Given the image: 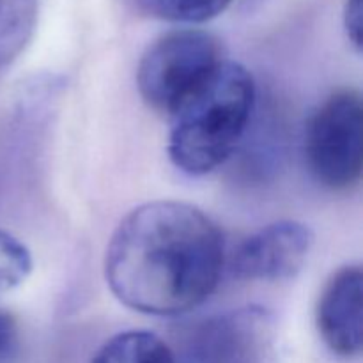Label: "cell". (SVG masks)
Returning a JSON list of instances; mask_svg holds the SVG:
<instances>
[{"label":"cell","mask_w":363,"mask_h":363,"mask_svg":"<svg viewBox=\"0 0 363 363\" xmlns=\"http://www.w3.org/2000/svg\"><path fill=\"white\" fill-rule=\"evenodd\" d=\"M344 30L358 53L363 46V0H346L344 4Z\"/></svg>","instance_id":"cell-11"},{"label":"cell","mask_w":363,"mask_h":363,"mask_svg":"<svg viewBox=\"0 0 363 363\" xmlns=\"http://www.w3.org/2000/svg\"><path fill=\"white\" fill-rule=\"evenodd\" d=\"M233 0H130L145 16L172 23L199 25L220 16Z\"/></svg>","instance_id":"cell-9"},{"label":"cell","mask_w":363,"mask_h":363,"mask_svg":"<svg viewBox=\"0 0 363 363\" xmlns=\"http://www.w3.org/2000/svg\"><path fill=\"white\" fill-rule=\"evenodd\" d=\"M315 326L332 353L354 358L363 350V272L337 269L325 284L315 307Z\"/></svg>","instance_id":"cell-6"},{"label":"cell","mask_w":363,"mask_h":363,"mask_svg":"<svg viewBox=\"0 0 363 363\" xmlns=\"http://www.w3.org/2000/svg\"><path fill=\"white\" fill-rule=\"evenodd\" d=\"M315 236L296 220H280L245 238L230 257V269L241 280L280 282L303 269Z\"/></svg>","instance_id":"cell-5"},{"label":"cell","mask_w":363,"mask_h":363,"mask_svg":"<svg viewBox=\"0 0 363 363\" xmlns=\"http://www.w3.org/2000/svg\"><path fill=\"white\" fill-rule=\"evenodd\" d=\"M14 333V321L7 312L0 311V351L6 350Z\"/></svg>","instance_id":"cell-12"},{"label":"cell","mask_w":363,"mask_h":363,"mask_svg":"<svg viewBox=\"0 0 363 363\" xmlns=\"http://www.w3.org/2000/svg\"><path fill=\"white\" fill-rule=\"evenodd\" d=\"M32 255L13 234L0 230V296L20 287L32 273Z\"/></svg>","instance_id":"cell-10"},{"label":"cell","mask_w":363,"mask_h":363,"mask_svg":"<svg viewBox=\"0 0 363 363\" xmlns=\"http://www.w3.org/2000/svg\"><path fill=\"white\" fill-rule=\"evenodd\" d=\"M39 0H0V71L23 53L38 23Z\"/></svg>","instance_id":"cell-8"},{"label":"cell","mask_w":363,"mask_h":363,"mask_svg":"<svg viewBox=\"0 0 363 363\" xmlns=\"http://www.w3.org/2000/svg\"><path fill=\"white\" fill-rule=\"evenodd\" d=\"M305 158L323 186H357L363 170V103L357 89L335 91L314 110L305 128Z\"/></svg>","instance_id":"cell-4"},{"label":"cell","mask_w":363,"mask_h":363,"mask_svg":"<svg viewBox=\"0 0 363 363\" xmlns=\"http://www.w3.org/2000/svg\"><path fill=\"white\" fill-rule=\"evenodd\" d=\"M225 60L222 43L201 28H179L156 39L137 67V87L149 108L169 117Z\"/></svg>","instance_id":"cell-3"},{"label":"cell","mask_w":363,"mask_h":363,"mask_svg":"<svg viewBox=\"0 0 363 363\" xmlns=\"http://www.w3.org/2000/svg\"><path fill=\"white\" fill-rule=\"evenodd\" d=\"M223 262V236L206 213L186 202L152 201L121 220L103 269L106 286L128 308L172 318L215 293Z\"/></svg>","instance_id":"cell-1"},{"label":"cell","mask_w":363,"mask_h":363,"mask_svg":"<svg viewBox=\"0 0 363 363\" xmlns=\"http://www.w3.org/2000/svg\"><path fill=\"white\" fill-rule=\"evenodd\" d=\"M255 106V80L225 59L169 116V158L188 176L213 172L230 158Z\"/></svg>","instance_id":"cell-2"},{"label":"cell","mask_w":363,"mask_h":363,"mask_svg":"<svg viewBox=\"0 0 363 363\" xmlns=\"http://www.w3.org/2000/svg\"><path fill=\"white\" fill-rule=\"evenodd\" d=\"M91 363H177L169 344L152 332L128 330L106 340Z\"/></svg>","instance_id":"cell-7"}]
</instances>
